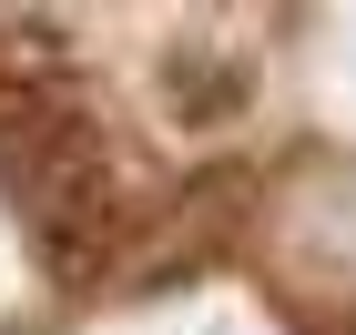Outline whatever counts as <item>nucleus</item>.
I'll use <instances>...</instances> for the list:
<instances>
[{
	"instance_id": "obj_1",
	"label": "nucleus",
	"mask_w": 356,
	"mask_h": 335,
	"mask_svg": "<svg viewBox=\"0 0 356 335\" xmlns=\"http://www.w3.org/2000/svg\"><path fill=\"white\" fill-rule=\"evenodd\" d=\"M0 183H10L31 244L61 284H92L122 244V223H133L102 122L61 82H0Z\"/></svg>"
}]
</instances>
